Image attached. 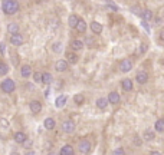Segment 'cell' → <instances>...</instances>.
Returning a JSON list of instances; mask_svg holds the SVG:
<instances>
[{"instance_id": "37", "label": "cell", "mask_w": 164, "mask_h": 155, "mask_svg": "<svg viewBox=\"0 0 164 155\" xmlns=\"http://www.w3.org/2000/svg\"><path fill=\"white\" fill-rule=\"evenodd\" d=\"M145 50H147V46H145V45H141V46H140V52H143V53H144Z\"/></svg>"}, {"instance_id": "22", "label": "cell", "mask_w": 164, "mask_h": 155, "mask_svg": "<svg viewBox=\"0 0 164 155\" xmlns=\"http://www.w3.org/2000/svg\"><path fill=\"white\" fill-rule=\"evenodd\" d=\"M52 79H53V78H52L51 73L45 72V73H42V80H40V82H42V83H45V85H49L52 82Z\"/></svg>"}, {"instance_id": "38", "label": "cell", "mask_w": 164, "mask_h": 155, "mask_svg": "<svg viewBox=\"0 0 164 155\" xmlns=\"http://www.w3.org/2000/svg\"><path fill=\"white\" fill-rule=\"evenodd\" d=\"M143 26H144V28H145V30H147V32H150V28L147 26V23H145V22H143Z\"/></svg>"}, {"instance_id": "17", "label": "cell", "mask_w": 164, "mask_h": 155, "mask_svg": "<svg viewBox=\"0 0 164 155\" xmlns=\"http://www.w3.org/2000/svg\"><path fill=\"white\" fill-rule=\"evenodd\" d=\"M7 32H9L10 35H16V33H19V24L17 23H10L9 26H7Z\"/></svg>"}, {"instance_id": "33", "label": "cell", "mask_w": 164, "mask_h": 155, "mask_svg": "<svg viewBox=\"0 0 164 155\" xmlns=\"http://www.w3.org/2000/svg\"><path fill=\"white\" fill-rule=\"evenodd\" d=\"M85 43H86L88 46H94V45H95V43H94V40H92V38H89V36H88V38H86V39H85Z\"/></svg>"}, {"instance_id": "30", "label": "cell", "mask_w": 164, "mask_h": 155, "mask_svg": "<svg viewBox=\"0 0 164 155\" xmlns=\"http://www.w3.org/2000/svg\"><path fill=\"white\" fill-rule=\"evenodd\" d=\"M52 49H53V52H56V53H61V52H62V43H61V42L53 43Z\"/></svg>"}, {"instance_id": "4", "label": "cell", "mask_w": 164, "mask_h": 155, "mask_svg": "<svg viewBox=\"0 0 164 155\" xmlns=\"http://www.w3.org/2000/svg\"><path fill=\"white\" fill-rule=\"evenodd\" d=\"M78 148H79V152H82V154H88V152H91V142L86 141V139H84V141L79 142Z\"/></svg>"}, {"instance_id": "31", "label": "cell", "mask_w": 164, "mask_h": 155, "mask_svg": "<svg viewBox=\"0 0 164 155\" xmlns=\"http://www.w3.org/2000/svg\"><path fill=\"white\" fill-rule=\"evenodd\" d=\"M107 9H109V10H113V12H118V6H115L114 3H111V2H107Z\"/></svg>"}, {"instance_id": "1", "label": "cell", "mask_w": 164, "mask_h": 155, "mask_svg": "<svg viewBox=\"0 0 164 155\" xmlns=\"http://www.w3.org/2000/svg\"><path fill=\"white\" fill-rule=\"evenodd\" d=\"M19 3L16 0H5L3 5H2V9L6 14H14L19 12Z\"/></svg>"}, {"instance_id": "19", "label": "cell", "mask_w": 164, "mask_h": 155, "mask_svg": "<svg viewBox=\"0 0 164 155\" xmlns=\"http://www.w3.org/2000/svg\"><path fill=\"white\" fill-rule=\"evenodd\" d=\"M43 125H45L46 129H53V128H55V119H53V118H46Z\"/></svg>"}, {"instance_id": "32", "label": "cell", "mask_w": 164, "mask_h": 155, "mask_svg": "<svg viewBox=\"0 0 164 155\" xmlns=\"http://www.w3.org/2000/svg\"><path fill=\"white\" fill-rule=\"evenodd\" d=\"M33 78H35V82H36V83H40V80H42V73L36 72V73L33 75Z\"/></svg>"}, {"instance_id": "24", "label": "cell", "mask_w": 164, "mask_h": 155, "mask_svg": "<svg viewBox=\"0 0 164 155\" xmlns=\"http://www.w3.org/2000/svg\"><path fill=\"white\" fill-rule=\"evenodd\" d=\"M66 59H68V62H71V63H76V62H78V56H76L75 53H72V52H68V53H66Z\"/></svg>"}, {"instance_id": "18", "label": "cell", "mask_w": 164, "mask_h": 155, "mask_svg": "<svg viewBox=\"0 0 164 155\" xmlns=\"http://www.w3.org/2000/svg\"><path fill=\"white\" fill-rule=\"evenodd\" d=\"M61 155H74V148L71 145H65L61 148Z\"/></svg>"}, {"instance_id": "8", "label": "cell", "mask_w": 164, "mask_h": 155, "mask_svg": "<svg viewBox=\"0 0 164 155\" xmlns=\"http://www.w3.org/2000/svg\"><path fill=\"white\" fill-rule=\"evenodd\" d=\"M135 79H137V82L138 83H145L147 80H148V73L147 72H144V71H141V72H138L137 73V76H135Z\"/></svg>"}, {"instance_id": "26", "label": "cell", "mask_w": 164, "mask_h": 155, "mask_svg": "<svg viewBox=\"0 0 164 155\" xmlns=\"http://www.w3.org/2000/svg\"><path fill=\"white\" fill-rule=\"evenodd\" d=\"M154 132L151 131V129H147V131L144 132V139L145 141H153L154 139Z\"/></svg>"}, {"instance_id": "5", "label": "cell", "mask_w": 164, "mask_h": 155, "mask_svg": "<svg viewBox=\"0 0 164 155\" xmlns=\"http://www.w3.org/2000/svg\"><path fill=\"white\" fill-rule=\"evenodd\" d=\"M120 69H121V72H130L132 69V62L130 61V59H124V61L120 63Z\"/></svg>"}, {"instance_id": "23", "label": "cell", "mask_w": 164, "mask_h": 155, "mask_svg": "<svg viewBox=\"0 0 164 155\" xmlns=\"http://www.w3.org/2000/svg\"><path fill=\"white\" fill-rule=\"evenodd\" d=\"M141 16L144 17L145 22H150V20H153V13H151L150 10H147V9H145L144 12H141Z\"/></svg>"}, {"instance_id": "13", "label": "cell", "mask_w": 164, "mask_h": 155, "mask_svg": "<svg viewBox=\"0 0 164 155\" xmlns=\"http://www.w3.org/2000/svg\"><path fill=\"white\" fill-rule=\"evenodd\" d=\"M20 75L23 76V78H29V76L32 75V68H30L29 65L22 66V69H20Z\"/></svg>"}, {"instance_id": "11", "label": "cell", "mask_w": 164, "mask_h": 155, "mask_svg": "<svg viewBox=\"0 0 164 155\" xmlns=\"http://www.w3.org/2000/svg\"><path fill=\"white\" fill-rule=\"evenodd\" d=\"M121 85H122V89L125 90V92H130V90H132V88H134L131 79H124Z\"/></svg>"}, {"instance_id": "35", "label": "cell", "mask_w": 164, "mask_h": 155, "mask_svg": "<svg viewBox=\"0 0 164 155\" xmlns=\"http://www.w3.org/2000/svg\"><path fill=\"white\" fill-rule=\"evenodd\" d=\"M5 52H6V46H5V43H2V45H0V53L5 55Z\"/></svg>"}, {"instance_id": "6", "label": "cell", "mask_w": 164, "mask_h": 155, "mask_svg": "<svg viewBox=\"0 0 164 155\" xmlns=\"http://www.w3.org/2000/svg\"><path fill=\"white\" fill-rule=\"evenodd\" d=\"M10 43L14 45V46H20V45H23V36L19 35V33L12 35V36H10Z\"/></svg>"}, {"instance_id": "29", "label": "cell", "mask_w": 164, "mask_h": 155, "mask_svg": "<svg viewBox=\"0 0 164 155\" xmlns=\"http://www.w3.org/2000/svg\"><path fill=\"white\" fill-rule=\"evenodd\" d=\"M74 102H75L76 105H82V103H84V95L76 94L75 96H74Z\"/></svg>"}, {"instance_id": "7", "label": "cell", "mask_w": 164, "mask_h": 155, "mask_svg": "<svg viewBox=\"0 0 164 155\" xmlns=\"http://www.w3.org/2000/svg\"><path fill=\"white\" fill-rule=\"evenodd\" d=\"M29 106H30V111H32L33 113H39L42 111V103L39 102V101H32Z\"/></svg>"}, {"instance_id": "36", "label": "cell", "mask_w": 164, "mask_h": 155, "mask_svg": "<svg viewBox=\"0 0 164 155\" xmlns=\"http://www.w3.org/2000/svg\"><path fill=\"white\" fill-rule=\"evenodd\" d=\"M114 154H115V155H118V154L122 155V154H125V152H124V149H121V148H120V149H115V151H114Z\"/></svg>"}, {"instance_id": "27", "label": "cell", "mask_w": 164, "mask_h": 155, "mask_svg": "<svg viewBox=\"0 0 164 155\" xmlns=\"http://www.w3.org/2000/svg\"><path fill=\"white\" fill-rule=\"evenodd\" d=\"M7 72H9V66L6 65L5 62H0V76L6 75Z\"/></svg>"}, {"instance_id": "25", "label": "cell", "mask_w": 164, "mask_h": 155, "mask_svg": "<svg viewBox=\"0 0 164 155\" xmlns=\"http://www.w3.org/2000/svg\"><path fill=\"white\" fill-rule=\"evenodd\" d=\"M107 103H108V101L105 98H99L98 101H97V106H98L99 109H105L107 108Z\"/></svg>"}, {"instance_id": "14", "label": "cell", "mask_w": 164, "mask_h": 155, "mask_svg": "<svg viewBox=\"0 0 164 155\" xmlns=\"http://www.w3.org/2000/svg\"><path fill=\"white\" fill-rule=\"evenodd\" d=\"M14 141L17 142V144H23V141L25 139H26V138H28V136H26V134H25V132H16V134H14Z\"/></svg>"}, {"instance_id": "28", "label": "cell", "mask_w": 164, "mask_h": 155, "mask_svg": "<svg viewBox=\"0 0 164 155\" xmlns=\"http://www.w3.org/2000/svg\"><path fill=\"white\" fill-rule=\"evenodd\" d=\"M155 131L157 132L164 131V119H158V121L155 122Z\"/></svg>"}, {"instance_id": "16", "label": "cell", "mask_w": 164, "mask_h": 155, "mask_svg": "<svg viewBox=\"0 0 164 155\" xmlns=\"http://www.w3.org/2000/svg\"><path fill=\"white\" fill-rule=\"evenodd\" d=\"M71 47H72L74 50H81V49L84 47V42H82V40L75 39V40H72V43H71Z\"/></svg>"}, {"instance_id": "10", "label": "cell", "mask_w": 164, "mask_h": 155, "mask_svg": "<svg viewBox=\"0 0 164 155\" xmlns=\"http://www.w3.org/2000/svg\"><path fill=\"white\" fill-rule=\"evenodd\" d=\"M120 101H121V96L118 95V92H109V95H108V102L118 103Z\"/></svg>"}, {"instance_id": "20", "label": "cell", "mask_w": 164, "mask_h": 155, "mask_svg": "<svg viewBox=\"0 0 164 155\" xmlns=\"http://www.w3.org/2000/svg\"><path fill=\"white\" fill-rule=\"evenodd\" d=\"M76 30H78V32L79 33H85V30H86V23H85L84 20H78V23H76Z\"/></svg>"}, {"instance_id": "2", "label": "cell", "mask_w": 164, "mask_h": 155, "mask_svg": "<svg viewBox=\"0 0 164 155\" xmlns=\"http://www.w3.org/2000/svg\"><path fill=\"white\" fill-rule=\"evenodd\" d=\"M0 88H2V90H3V92L10 94V92H13V90H14L16 85H14V80L13 79H5L3 82H2V85H0Z\"/></svg>"}, {"instance_id": "3", "label": "cell", "mask_w": 164, "mask_h": 155, "mask_svg": "<svg viewBox=\"0 0 164 155\" xmlns=\"http://www.w3.org/2000/svg\"><path fill=\"white\" fill-rule=\"evenodd\" d=\"M62 131L66 132V134H72V132L75 131V122L74 121H65V122H62Z\"/></svg>"}, {"instance_id": "34", "label": "cell", "mask_w": 164, "mask_h": 155, "mask_svg": "<svg viewBox=\"0 0 164 155\" xmlns=\"http://www.w3.org/2000/svg\"><path fill=\"white\" fill-rule=\"evenodd\" d=\"M132 13L134 14H138V16H141V12H140V9H138V7H132Z\"/></svg>"}, {"instance_id": "9", "label": "cell", "mask_w": 164, "mask_h": 155, "mask_svg": "<svg viewBox=\"0 0 164 155\" xmlns=\"http://www.w3.org/2000/svg\"><path fill=\"white\" fill-rule=\"evenodd\" d=\"M55 69H56L58 72H65L66 69H68V62L66 61H58L56 63H55Z\"/></svg>"}, {"instance_id": "12", "label": "cell", "mask_w": 164, "mask_h": 155, "mask_svg": "<svg viewBox=\"0 0 164 155\" xmlns=\"http://www.w3.org/2000/svg\"><path fill=\"white\" fill-rule=\"evenodd\" d=\"M91 30H92V33H95V35H99V33L102 32V24L98 23V22H92V23H91Z\"/></svg>"}, {"instance_id": "15", "label": "cell", "mask_w": 164, "mask_h": 155, "mask_svg": "<svg viewBox=\"0 0 164 155\" xmlns=\"http://www.w3.org/2000/svg\"><path fill=\"white\" fill-rule=\"evenodd\" d=\"M66 96L65 95H61V96H58L56 98V102H55V106L56 108H63L65 106V103H66Z\"/></svg>"}, {"instance_id": "21", "label": "cell", "mask_w": 164, "mask_h": 155, "mask_svg": "<svg viewBox=\"0 0 164 155\" xmlns=\"http://www.w3.org/2000/svg\"><path fill=\"white\" fill-rule=\"evenodd\" d=\"M78 20H79V17H78L76 14H71V16H69V20H68V22H69V26H71V28L75 29L76 28V23H78Z\"/></svg>"}]
</instances>
